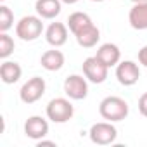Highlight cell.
I'll return each mask as SVG.
<instances>
[{"label": "cell", "instance_id": "d6986e66", "mask_svg": "<svg viewBox=\"0 0 147 147\" xmlns=\"http://www.w3.org/2000/svg\"><path fill=\"white\" fill-rule=\"evenodd\" d=\"M14 38L9 36L7 33H2L0 35V57L2 59H7L12 52H14Z\"/></svg>", "mask_w": 147, "mask_h": 147}, {"label": "cell", "instance_id": "ffe728a7", "mask_svg": "<svg viewBox=\"0 0 147 147\" xmlns=\"http://www.w3.org/2000/svg\"><path fill=\"white\" fill-rule=\"evenodd\" d=\"M138 111H140V114H142V116H145V118H147V92H145V94H142V95H140V99H138Z\"/></svg>", "mask_w": 147, "mask_h": 147}, {"label": "cell", "instance_id": "d4e9b609", "mask_svg": "<svg viewBox=\"0 0 147 147\" xmlns=\"http://www.w3.org/2000/svg\"><path fill=\"white\" fill-rule=\"evenodd\" d=\"M92 2H104V0H92Z\"/></svg>", "mask_w": 147, "mask_h": 147}, {"label": "cell", "instance_id": "5bb4252c", "mask_svg": "<svg viewBox=\"0 0 147 147\" xmlns=\"http://www.w3.org/2000/svg\"><path fill=\"white\" fill-rule=\"evenodd\" d=\"M21 75H23V69L14 61H5V62H2V66H0V78H2V82L5 85L16 83L21 78Z\"/></svg>", "mask_w": 147, "mask_h": 147}, {"label": "cell", "instance_id": "484cf974", "mask_svg": "<svg viewBox=\"0 0 147 147\" xmlns=\"http://www.w3.org/2000/svg\"><path fill=\"white\" fill-rule=\"evenodd\" d=\"M2 2H4V0H2Z\"/></svg>", "mask_w": 147, "mask_h": 147}, {"label": "cell", "instance_id": "ba28073f", "mask_svg": "<svg viewBox=\"0 0 147 147\" xmlns=\"http://www.w3.org/2000/svg\"><path fill=\"white\" fill-rule=\"evenodd\" d=\"M116 78L121 85L131 87L140 78V69L133 61H123L116 66Z\"/></svg>", "mask_w": 147, "mask_h": 147}, {"label": "cell", "instance_id": "9c48e42d", "mask_svg": "<svg viewBox=\"0 0 147 147\" xmlns=\"http://www.w3.org/2000/svg\"><path fill=\"white\" fill-rule=\"evenodd\" d=\"M24 133L33 140H42L49 133L47 119H43L42 116H30L24 123Z\"/></svg>", "mask_w": 147, "mask_h": 147}, {"label": "cell", "instance_id": "ac0fdd59", "mask_svg": "<svg viewBox=\"0 0 147 147\" xmlns=\"http://www.w3.org/2000/svg\"><path fill=\"white\" fill-rule=\"evenodd\" d=\"M14 26V14L7 5H0V31L7 33Z\"/></svg>", "mask_w": 147, "mask_h": 147}, {"label": "cell", "instance_id": "7a4b0ae2", "mask_svg": "<svg viewBox=\"0 0 147 147\" xmlns=\"http://www.w3.org/2000/svg\"><path fill=\"white\" fill-rule=\"evenodd\" d=\"M43 31V23L40 16H24L16 24V35L23 42H33L36 40Z\"/></svg>", "mask_w": 147, "mask_h": 147}, {"label": "cell", "instance_id": "cb8c5ba5", "mask_svg": "<svg viewBox=\"0 0 147 147\" xmlns=\"http://www.w3.org/2000/svg\"><path fill=\"white\" fill-rule=\"evenodd\" d=\"M133 4H142V2H147V0H131Z\"/></svg>", "mask_w": 147, "mask_h": 147}, {"label": "cell", "instance_id": "8992f818", "mask_svg": "<svg viewBox=\"0 0 147 147\" xmlns=\"http://www.w3.org/2000/svg\"><path fill=\"white\" fill-rule=\"evenodd\" d=\"M107 71H109V67L97 55L87 57L83 61V75L92 83H104L106 78H107Z\"/></svg>", "mask_w": 147, "mask_h": 147}, {"label": "cell", "instance_id": "3957f363", "mask_svg": "<svg viewBox=\"0 0 147 147\" xmlns=\"http://www.w3.org/2000/svg\"><path fill=\"white\" fill-rule=\"evenodd\" d=\"M73 114H75V107L64 97L52 99L47 104V118L54 123H66L73 118Z\"/></svg>", "mask_w": 147, "mask_h": 147}, {"label": "cell", "instance_id": "30bf717a", "mask_svg": "<svg viewBox=\"0 0 147 147\" xmlns=\"http://www.w3.org/2000/svg\"><path fill=\"white\" fill-rule=\"evenodd\" d=\"M45 40L52 47H62L67 42V26L64 23H52L45 31Z\"/></svg>", "mask_w": 147, "mask_h": 147}, {"label": "cell", "instance_id": "2e32d148", "mask_svg": "<svg viewBox=\"0 0 147 147\" xmlns=\"http://www.w3.org/2000/svg\"><path fill=\"white\" fill-rule=\"evenodd\" d=\"M40 64L47 71H59L64 66V54L61 50H55V49L47 50V52H43V55L40 59Z\"/></svg>", "mask_w": 147, "mask_h": 147}, {"label": "cell", "instance_id": "e0dca14e", "mask_svg": "<svg viewBox=\"0 0 147 147\" xmlns=\"http://www.w3.org/2000/svg\"><path fill=\"white\" fill-rule=\"evenodd\" d=\"M92 24H94V23H92L90 16L85 14V12H73V14L67 18V28H69V31H71L73 35L80 33L82 30H85V28H88V26H92Z\"/></svg>", "mask_w": 147, "mask_h": 147}, {"label": "cell", "instance_id": "277c9868", "mask_svg": "<svg viewBox=\"0 0 147 147\" xmlns=\"http://www.w3.org/2000/svg\"><path fill=\"white\" fill-rule=\"evenodd\" d=\"M88 135H90V140L94 144H97V145H109V144H113L116 140L118 130H116V126L111 121H100V123L92 125Z\"/></svg>", "mask_w": 147, "mask_h": 147}, {"label": "cell", "instance_id": "8fae6325", "mask_svg": "<svg viewBox=\"0 0 147 147\" xmlns=\"http://www.w3.org/2000/svg\"><path fill=\"white\" fill-rule=\"evenodd\" d=\"M107 67H113V66H118L119 64V59H121V50L118 45L114 43H102L99 49H97V54H95Z\"/></svg>", "mask_w": 147, "mask_h": 147}, {"label": "cell", "instance_id": "603a6c76", "mask_svg": "<svg viewBox=\"0 0 147 147\" xmlns=\"http://www.w3.org/2000/svg\"><path fill=\"white\" fill-rule=\"evenodd\" d=\"M62 4H67V5H73V4H76L78 0H61Z\"/></svg>", "mask_w": 147, "mask_h": 147}, {"label": "cell", "instance_id": "6da1fadb", "mask_svg": "<svg viewBox=\"0 0 147 147\" xmlns=\"http://www.w3.org/2000/svg\"><path fill=\"white\" fill-rule=\"evenodd\" d=\"M99 113L100 116L106 119V121H123L128 113H130V107H128V102L121 97H116V95H109L106 97L100 106H99Z\"/></svg>", "mask_w": 147, "mask_h": 147}, {"label": "cell", "instance_id": "44dd1931", "mask_svg": "<svg viewBox=\"0 0 147 147\" xmlns=\"http://www.w3.org/2000/svg\"><path fill=\"white\" fill-rule=\"evenodd\" d=\"M138 61H140V64H144L147 67V45L138 50Z\"/></svg>", "mask_w": 147, "mask_h": 147}, {"label": "cell", "instance_id": "9a60e30c", "mask_svg": "<svg viewBox=\"0 0 147 147\" xmlns=\"http://www.w3.org/2000/svg\"><path fill=\"white\" fill-rule=\"evenodd\" d=\"M75 36H76V42H78L80 47L90 49V47H95L97 42L100 40V31H99V28H97L95 24H92V26L82 30L80 33H76Z\"/></svg>", "mask_w": 147, "mask_h": 147}, {"label": "cell", "instance_id": "7c38bea8", "mask_svg": "<svg viewBox=\"0 0 147 147\" xmlns=\"http://www.w3.org/2000/svg\"><path fill=\"white\" fill-rule=\"evenodd\" d=\"M61 0H36L35 11L42 19H54L61 14Z\"/></svg>", "mask_w": 147, "mask_h": 147}, {"label": "cell", "instance_id": "4fadbf2b", "mask_svg": "<svg viewBox=\"0 0 147 147\" xmlns=\"http://www.w3.org/2000/svg\"><path fill=\"white\" fill-rule=\"evenodd\" d=\"M128 21L133 30H147V2L135 4L130 9Z\"/></svg>", "mask_w": 147, "mask_h": 147}, {"label": "cell", "instance_id": "5b68a950", "mask_svg": "<svg viewBox=\"0 0 147 147\" xmlns=\"http://www.w3.org/2000/svg\"><path fill=\"white\" fill-rule=\"evenodd\" d=\"M45 94V80L40 76L30 78L19 90V97L24 104H35L38 102Z\"/></svg>", "mask_w": 147, "mask_h": 147}, {"label": "cell", "instance_id": "52a82bcc", "mask_svg": "<svg viewBox=\"0 0 147 147\" xmlns=\"http://www.w3.org/2000/svg\"><path fill=\"white\" fill-rule=\"evenodd\" d=\"M64 92L73 100H83L88 95V83L80 75H69L64 80Z\"/></svg>", "mask_w": 147, "mask_h": 147}, {"label": "cell", "instance_id": "7402d4cb", "mask_svg": "<svg viewBox=\"0 0 147 147\" xmlns=\"http://www.w3.org/2000/svg\"><path fill=\"white\" fill-rule=\"evenodd\" d=\"M38 145L42 147V145H55V144H54V142H49V140H43V138H42V140H38Z\"/></svg>", "mask_w": 147, "mask_h": 147}]
</instances>
